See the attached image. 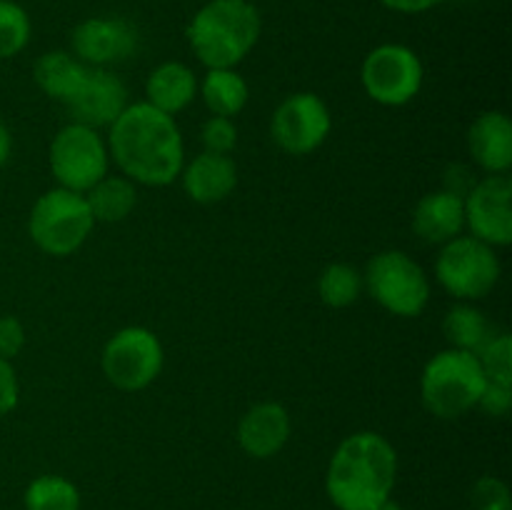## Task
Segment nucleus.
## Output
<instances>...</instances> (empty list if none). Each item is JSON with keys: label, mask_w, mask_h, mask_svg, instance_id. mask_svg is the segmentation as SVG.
Here are the masks:
<instances>
[{"label": "nucleus", "mask_w": 512, "mask_h": 510, "mask_svg": "<svg viewBox=\"0 0 512 510\" xmlns=\"http://www.w3.org/2000/svg\"><path fill=\"white\" fill-rule=\"evenodd\" d=\"M333 115L315 93H293L278 105L270 123L273 140L290 155H308L328 140Z\"/></svg>", "instance_id": "obj_11"}, {"label": "nucleus", "mask_w": 512, "mask_h": 510, "mask_svg": "<svg viewBox=\"0 0 512 510\" xmlns=\"http://www.w3.org/2000/svg\"><path fill=\"white\" fill-rule=\"evenodd\" d=\"M90 65L80 63L73 53L68 50H50V53L40 55L38 63L33 68V78L38 88L43 90L48 98L58 100V103H68L80 88L83 78L88 75Z\"/></svg>", "instance_id": "obj_20"}, {"label": "nucleus", "mask_w": 512, "mask_h": 510, "mask_svg": "<svg viewBox=\"0 0 512 510\" xmlns=\"http://www.w3.org/2000/svg\"><path fill=\"white\" fill-rule=\"evenodd\" d=\"M200 98L213 115L235 118L248 105L250 88L243 75L235 68H213L205 73L203 83H198Z\"/></svg>", "instance_id": "obj_22"}, {"label": "nucleus", "mask_w": 512, "mask_h": 510, "mask_svg": "<svg viewBox=\"0 0 512 510\" xmlns=\"http://www.w3.org/2000/svg\"><path fill=\"white\" fill-rule=\"evenodd\" d=\"M488 378L478 363V355L465 350H440L428 360L420 375V398L435 418L455 420L478 405Z\"/></svg>", "instance_id": "obj_4"}, {"label": "nucleus", "mask_w": 512, "mask_h": 510, "mask_svg": "<svg viewBox=\"0 0 512 510\" xmlns=\"http://www.w3.org/2000/svg\"><path fill=\"white\" fill-rule=\"evenodd\" d=\"M25 345V328L13 315L0 318V358L13 360Z\"/></svg>", "instance_id": "obj_31"}, {"label": "nucleus", "mask_w": 512, "mask_h": 510, "mask_svg": "<svg viewBox=\"0 0 512 510\" xmlns=\"http://www.w3.org/2000/svg\"><path fill=\"white\" fill-rule=\"evenodd\" d=\"M475 510H512V498L510 488L505 485V480L495 478V475H483L478 478V483L473 485V493H470Z\"/></svg>", "instance_id": "obj_29"}, {"label": "nucleus", "mask_w": 512, "mask_h": 510, "mask_svg": "<svg viewBox=\"0 0 512 510\" xmlns=\"http://www.w3.org/2000/svg\"><path fill=\"white\" fill-rule=\"evenodd\" d=\"M363 273L348 263H333L320 273L318 295L328 308H348L363 295Z\"/></svg>", "instance_id": "obj_25"}, {"label": "nucleus", "mask_w": 512, "mask_h": 510, "mask_svg": "<svg viewBox=\"0 0 512 510\" xmlns=\"http://www.w3.org/2000/svg\"><path fill=\"white\" fill-rule=\"evenodd\" d=\"M423 63L408 45L385 43L370 50L360 68V83L370 100L400 108L415 100L423 88Z\"/></svg>", "instance_id": "obj_10"}, {"label": "nucleus", "mask_w": 512, "mask_h": 510, "mask_svg": "<svg viewBox=\"0 0 512 510\" xmlns=\"http://www.w3.org/2000/svg\"><path fill=\"white\" fill-rule=\"evenodd\" d=\"M20 400V383L18 373H15L13 363L0 358V415H8L15 410Z\"/></svg>", "instance_id": "obj_32"}, {"label": "nucleus", "mask_w": 512, "mask_h": 510, "mask_svg": "<svg viewBox=\"0 0 512 510\" xmlns=\"http://www.w3.org/2000/svg\"><path fill=\"white\" fill-rule=\"evenodd\" d=\"M30 33H33V25L23 5L13 0H0V60L23 53Z\"/></svg>", "instance_id": "obj_26"}, {"label": "nucleus", "mask_w": 512, "mask_h": 510, "mask_svg": "<svg viewBox=\"0 0 512 510\" xmlns=\"http://www.w3.org/2000/svg\"><path fill=\"white\" fill-rule=\"evenodd\" d=\"M195 95H198V78L193 68L178 60L160 63L145 80V103L158 108L160 113H180L193 103Z\"/></svg>", "instance_id": "obj_19"}, {"label": "nucleus", "mask_w": 512, "mask_h": 510, "mask_svg": "<svg viewBox=\"0 0 512 510\" xmlns=\"http://www.w3.org/2000/svg\"><path fill=\"white\" fill-rule=\"evenodd\" d=\"M468 150L480 170L503 175L512 168V123L503 110H488L468 130Z\"/></svg>", "instance_id": "obj_16"}, {"label": "nucleus", "mask_w": 512, "mask_h": 510, "mask_svg": "<svg viewBox=\"0 0 512 510\" xmlns=\"http://www.w3.org/2000/svg\"><path fill=\"white\" fill-rule=\"evenodd\" d=\"M200 140H203L208 153L228 155L230 150L238 145V128H235L233 118H223V115H210L205 120L203 130H200Z\"/></svg>", "instance_id": "obj_28"}, {"label": "nucleus", "mask_w": 512, "mask_h": 510, "mask_svg": "<svg viewBox=\"0 0 512 510\" xmlns=\"http://www.w3.org/2000/svg\"><path fill=\"white\" fill-rule=\"evenodd\" d=\"M95 223H120L138 205V188L125 175H105L85 193Z\"/></svg>", "instance_id": "obj_21"}, {"label": "nucleus", "mask_w": 512, "mask_h": 510, "mask_svg": "<svg viewBox=\"0 0 512 510\" xmlns=\"http://www.w3.org/2000/svg\"><path fill=\"white\" fill-rule=\"evenodd\" d=\"M263 20L250 0H210L188 25V43L208 70L235 68L258 45Z\"/></svg>", "instance_id": "obj_3"}, {"label": "nucleus", "mask_w": 512, "mask_h": 510, "mask_svg": "<svg viewBox=\"0 0 512 510\" xmlns=\"http://www.w3.org/2000/svg\"><path fill=\"white\" fill-rule=\"evenodd\" d=\"M500 273L503 268L495 248L473 235H458L445 243L435 263L438 283L460 303H475L493 293Z\"/></svg>", "instance_id": "obj_7"}, {"label": "nucleus", "mask_w": 512, "mask_h": 510, "mask_svg": "<svg viewBox=\"0 0 512 510\" xmlns=\"http://www.w3.org/2000/svg\"><path fill=\"white\" fill-rule=\"evenodd\" d=\"M365 290L375 303L398 318H418L430 303V278L403 250L373 255L363 273Z\"/></svg>", "instance_id": "obj_6"}, {"label": "nucleus", "mask_w": 512, "mask_h": 510, "mask_svg": "<svg viewBox=\"0 0 512 510\" xmlns=\"http://www.w3.org/2000/svg\"><path fill=\"white\" fill-rule=\"evenodd\" d=\"M110 160L135 185L165 188L185 165L183 133L173 115L150 103H128L108 133Z\"/></svg>", "instance_id": "obj_1"}, {"label": "nucleus", "mask_w": 512, "mask_h": 510, "mask_svg": "<svg viewBox=\"0 0 512 510\" xmlns=\"http://www.w3.org/2000/svg\"><path fill=\"white\" fill-rule=\"evenodd\" d=\"M95 228L85 193L53 188L35 200L28 218L30 240L53 258H65L83 248Z\"/></svg>", "instance_id": "obj_5"}, {"label": "nucleus", "mask_w": 512, "mask_h": 510, "mask_svg": "<svg viewBox=\"0 0 512 510\" xmlns=\"http://www.w3.org/2000/svg\"><path fill=\"white\" fill-rule=\"evenodd\" d=\"M375 510H405V508L400 503H395L393 498H388V500H383V503H380Z\"/></svg>", "instance_id": "obj_35"}, {"label": "nucleus", "mask_w": 512, "mask_h": 510, "mask_svg": "<svg viewBox=\"0 0 512 510\" xmlns=\"http://www.w3.org/2000/svg\"><path fill=\"white\" fill-rule=\"evenodd\" d=\"M183 190L200 205H213L228 198L238 185V165L230 155L203 150L180 170Z\"/></svg>", "instance_id": "obj_17"}, {"label": "nucleus", "mask_w": 512, "mask_h": 510, "mask_svg": "<svg viewBox=\"0 0 512 510\" xmlns=\"http://www.w3.org/2000/svg\"><path fill=\"white\" fill-rule=\"evenodd\" d=\"M50 170L60 188L88 193L110 170L108 143L95 128L68 123L50 143Z\"/></svg>", "instance_id": "obj_9"}, {"label": "nucleus", "mask_w": 512, "mask_h": 510, "mask_svg": "<svg viewBox=\"0 0 512 510\" xmlns=\"http://www.w3.org/2000/svg\"><path fill=\"white\" fill-rule=\"evenodd\" d=\"M388 10H395V13L403 15H418L425 13V10H433L435 5H440L443 0H380Z\"/></svg>", "instance_id": "obj_33"}, {"label": "nucleus", "mask_w": 512, "mask_h": 510, "mask_svg": "<svg viewBox=\"0 0 512 510\" xmlns=\"http://www.w3.org/2000/svg\"><path fill=\"white\" fill-rule=\"evenodd\" d=\"M475 355L490 383L512 385V340L508 333L493 335Z\"/></svg>", "instance_id": "obj_27"}, {"label": "nucleus", "mask_w": 512, "mask_h": 510, "mask_svg": "<svg viewBox=\"0 0 512 510\" xmlns=\"http://www.w3.org/2000/svg\"><path fill=\"white\" fill-rule=\"evenodd\" d=\"M65 108L73 115V123L95 130L110 128L128 108V88L113 70L90 68Z\"/></svg>", "instance_id": "obj_14"}, {"label": "nucleus", "mask_w": 512, "mask_h": 510, "mask_svg": "<svg viewBox=\"0 0 512 510\" xmlns=\"http://www.w3.org/2000/svg\"><path fill=\"white\" fill-rule=\"evenodd\" d=\"M413 230L428 245H445L465 230L463 198L450 190H435L420 198L413 213Z\"/></svg>", "instance_id": "obj_18"}, {"label": "nucleus", "mask_w": 512, "mask_h": 510, "mask_svg": "<svg viewBox=\"0 0 512 510\" xmlns=\"http://www.w3.org/2000/svg\"><path fill=\"white\" fill-rule=\"evenodd\" d=\"M443 333L448 338L450 348L465 350V353L473 355L495 335L493 323L473 303L453 305L443 320Z\"/></svg>", "instance_id": "obj_23"}, {"label": "nucleus", "mask_w": 512, "mask_h": 510, "mask_svg": "<svg viewBox=\"0 0 512 510\" xmlns=\"http://www.w3.org/2000/svg\"><path fill=\"white\" fill-rule=\"evenodd\" d=\"M25 510H80V493L63 475H40L25 488Z\"/></svg>", "instance_id": "obj_24"}, {"label": "nucleus", "mask_w": 512, "mask_h": 510, "mask_svg": "<svg viewBox=\"0 0 512 510\" xmlns=\"http://www.w3.org/2000/svg\"><path fill=\"white\" fill-rule=\"evenodd\" d=\"M10 150H13V138H10V130L0 123V168L8 163Z\"/></svg>", "instance_id": "obj_34"}, {"label": "nucleus", "mask_w": 512, "mask_h": 510, "mask_svg": "<svg viewBox=\"0 0 512 510\" xmlns=\"http://www.w3.org/2000/svg\"><path fill=\"white\" fill-rule=\"evenodd\" d=\"M398 453L373 430L348 435L333 453L325 473V490L338 510H375L393 495Z\"/></svg>", "instance_id": "obj_2"}, {"label": "nucleus", "mask_w": 512, "mask_h": 510, "mask_svg": "<svg viewBox=\"0 0 512 510\" xmlns=\"http://www.w3.org/2000/svg\"><path fill=\"white\" fill-rule=\"evenodd\" d=\"M138 43V30L125 18H88L70 33L73 55L90 68H105L133 58Z\"/></svg>", "instance_id": "obj_13"}, {"label": "nucleus", "mask_w": 512, "mask_h": 510, "mask_svg": "<svg viewBox=\"0 0 512 510\" xmlns=\"http://www.w3.org/2000/svg\"><path fill=\"white\" fill-rule=\"evenodd\" d=\"M510 405H512V385L490 383L488 380V385H485L483 395H480L475 408H480L485 415H490V418H505V415L510 413Z\"/></svg>", "instance_id": "obj_30"}, {"label": "nucleus", "mask_w": 512, "mask_h": 510, "mask_svg": "<svg viewBox=\"0 0 512 510\" xmlns=\"http://www.w3.org/2000/svg\"><path fill=\"white\" fill-rule=\"evenodd\" d=\"M290 440V415L280 403H258L240 418L238 443L250 458H273Z\"/></svg>", "instance_id": "obj_15"}, {"label": "nucleus", "mask_w": 512, "mask_h": 510, "mask_svg": "<svg viewBox=\"0 0 512 510\" xmlns=\"http://www.w3.org/2000/svg\"><path fill=\"white\" fill-rule=\"evenodd\" d=\"M465 228L490 248L512 243V180L508 173L485 175L463 198Z\"/></svg>", "instance_id": "obj_12"}, {"label": "nucleus", "mask_w": 512, "mask_h": 510, "mask_svg": "<svg viewBox=\"0 0 512 510\" xmlns=\"http://www.w3.org/2000/svg\"><path fill=\"white\" fill-rule=\"evenodd\" d=\"M163 345L153 330L128 325L108 338L100 353V368L110 385L125 393L148 388L163 370Z\"/></svg>", "instance_id": "obj_8"}]
</instances>
